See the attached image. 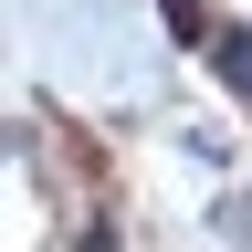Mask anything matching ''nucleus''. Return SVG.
Wrapping results in <instances>:
<instances>
[{"label": "nucleus", "instance_id": "f257e3e1", "mask_svg": "<svg viewBox=\"0 0 252 252\" xmlns=\"http://www.w3.org/2000/svg\"><path fill=\"white\" fill-rule=\"evenodd\" d=\"M210 63H220V84H231L242 94V105H252V32H210V42H200Z\"/></svg>", "mask_w": 252, "mask_h": 252}, {"label": "nucleus", "instance_id": "f03ea898", "mask_svg": "<svg viewBox=\"0 0 252 252\" xmlns=\"http://www.w3.org/2000/svg\"><path fill=\"white\" fill-rule=\"evenodd\" d=\"M158 11H168V32H179V42H210V21H200V0H158Z\"/></svg>", "mask_w": 252, "mask_h": 252}]
</instances>
